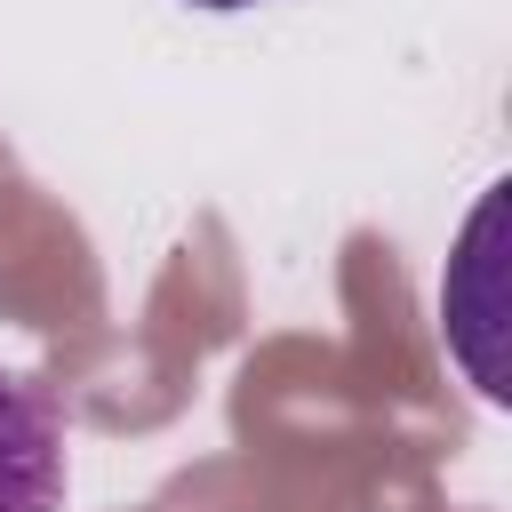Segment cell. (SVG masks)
Instances as JSON below:
<instances>
[{
  "mask_svg": "<svg viewBox=\"0 0 512 512\" xmlns=\"http://www.w3.org/2000/svg\"><path fill=\"white\" fill-rule=\"evenodd\" d=\"M0 512H64V416L32 376L0 368Z\"/></svg>",
  "mask_w": 512,
  "mask_h": 512,
  "instance_id": "1",
  "label": "cell"
},
{
  "mask_svg": "<svg viewBox=\"0 0 512 512\" xmlns=\"http://www.w3.org/2000/svg\"><path fill=\"white\" fill-rule=\"evenodd\" d=\"M184 8H208V16H232V8H256V0H184Z\"/></svg>",
  "mask_w": 512,
  "mask_h": 512,
  "instance_id": "2",
  "label": "cell"
}]
</instances>
